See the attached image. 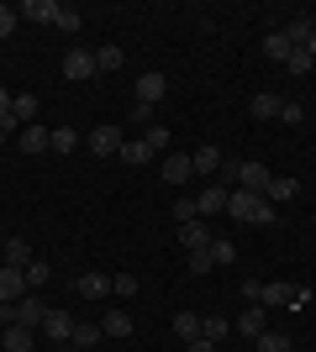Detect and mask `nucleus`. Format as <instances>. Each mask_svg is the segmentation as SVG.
<instances>
[{
    "instance_id": "f257e3e1",
    "label": "nucleus",
    "mask_w": 316,
    "mask_h": 352,
    "mask_svg": "<svg viewBox=\"0 0 316 352\" xmlns=\"http://www.w3.org/2000/svg\"><path fill=\"white\" fill-rule=\"evenodd\" d=\"M227 216L238 221V226H274V221H280V206H269L264 195L232 190V200H227Z\"/></svg>"
},
{
    "instance_id": "f03ea898",
    "label": "nucleus",
    "mask_w": 316,
    "mask_h": 352,
    "mask_svg": "<svg viewBox=\"0 0 316 352\" xmlns=\"http://www.w3.org/2000/svg\"><path fill=\"white\" fill-rule=\"evenodd\" d=\"M59 69H63L69 85H85V79H95V53H90V47H69Z\"/></svg>"
},
{
    "instance_id": "7ed1b4c3",
    "label": "nucleus",
    "mask_w": 316,
    "mask_h": 352,
    "mask_svg": "<svg viewBox=\"0 0 316 352\" xmlns=\"http://www.w3.org/2000/svg\"><path fill=\"white\" fill-rule=\"evenodd\" d=\"M232 331H238L242 342H258L264 331H269V310L264 305H242V316L232 321Z\"/></svg>"
},
{
    "instance_id": "20e7f679",
    "label": "nucleus",
    "mask_w": 316,
    "mask_h": 352,
    "mask_svg": "<svg viewBox=\"0 0 316 352\" xmlns=\"http://www.w3.org/2000/svg\"><path fill=\"white\" fill-rule=\"evenodd\" d=\"M164 95H169V79H164L158 69L137 74V100H132V105H148V111H153V100H164Z\"/></svg>"
},
{
    "instance_id": "39448f33",
    "label": "nucleus",
    "mask_w": 316,
    "mask_h": 352,
    "mask_svg": "<svg viewBox=\"0 0 316 352\" xmlns=\"http://www.w3.org/2000/svg\"><path fill=\"white\" fill-rule=\"evenodd\" d=\"M121 142H127V137H121L116 126H95V132L85 137V147H90L95 158H116V153H121Z\"/></svg>"
},
{
    "instance_id": "423d86ee",
    "label": "nucleus",
    "mask_w": 316,
    "mask_h": 352,
    "mask_svg": "<svg viewBox=\"0 0 316 352\" xmlns=\"http://www.w3.org/2000/svg\"><path fill=\"white\" fill-rule=\"evenodd\" d=\"M227 200H232V190H227V184H206V190H200V221L206 216H227Z\"/></svg>"
},
{
    "instance_id": "0eeeda50",
    "label": "nucleus",
    "mask_w": 316,
    "mask_h": 352,
    "mask_svg": "<svg viewBox=\"0 0 316 352\" xmlns=\"http://www.w3.org/2000/svg\"><path fill=\"white\" fill-rule=\"evenodd\" d=\"M27 274H21V268H0V300H6V305H16V300H27Z\"/></svg>"
},
{
    "instance_id": "6e6552de",
    "label": "nucleus",
    "mask_w": 316,
    "mask_h": 352,
    "mask_svg": "<svg viewBox=\"0 0 316 352\" xmlns=\"http://www.w3.org/2000/svg\"><path fill=\"white\" fill-rule=\"evenodd\" d=\"M269 168H264V163H242V168H238V190H248V195H264V190H269Z\"/></svg>"
},
{
    "instance_id": "1a4fd4ad",
    "label": "nucleus",
    "mask_w": 316,
    "mask_h": 352,
    "mask_svg": "<svg viewBox=\"0 0 316 352\" xmlns=\"http://www.w3.org/2000/svg\"><path fill=\"white\" fill-rule=\"evenodd\" d=\"M48 300H37V294H27V300H16V326H43L48 321Z\"/></svg>"
},
{
    "instance_id": "9d476101",
    "label": "nucleus",
    "mask_w": 316,
    "mask_h": 352,
    "mask_svg": "<svg viewBox=\"0 0 316 352\" xmlns=\"http://www.w3.org/2000/svg\"><path fill=\"white\" fill-rule=\"evenodd\" d=\"M48 142H53V132H48V126H37V121L16 132V147H21V153H32V158H37V153H48Z\"/></svg>"
},
{
    "instance_id": "9b49d317",
    "label": "nucleus",
    "mask_w": 316,
    "mask_h": 352,
    "mask_svg": "<svg viewBox=\"0 0 316 352\" xmlns=\"http://www.w3.org/2000/svg\"><path fill=\"white\" fill-rule=\"evenodd\" d=\"M190 168H196L200 179H211L216 168H222V147H216V142H200L196 153H190Z\"/></svg>"
},
{
    "instance_id": "f8f14e48",
    "label": "nucleus",
    "mask_w": 316,
    "mask_h": 352,
    "mask_svg": "<svg viewBox=\"0 0 316 352\" xmlns=\"http://www.w3.org/2000/svg\"><path fill=\"white\" fill-rule=\"evenodd\" d=\"M59 0H27V6H21V16H27V21H37V27H59Z\"/></svg>"
},
{
    "instance_id": "ddd939ff",
    "label": "nucleus",
    "mask_w": 316,
    "mask_h": 352,
    "mask_svg": "<svg viewBox=\"0 0 316 352\" xmlns=\"http://www.w3.org/2000/svg\"><path fill=\"white\" fill-rule=\"evenodd\" d=\"M285 37H290V47H316V21L311 16H290V27H285Z\"/></svg>"
},
{
    "instance_id": "4468645a",
    "label": "nucleus",
    "mask_w": 316,
    "mask_h": 352,
    "mask_svg": "<svg viewBox=\"0 0 316 352\" xmlns=\"http://www.w3.org/2000/svg\"><path fill=\"white\" fill-rule=\"evenodd\" d=\"M74 294L79 300H105V294H111V274H79Z\"/></svg>"
},
{
    "instance_id": "2eb2a0df",
    "label": "nucleus",
    "mask_w": 316,
    "mask_h": 352,
    "mask_svg": "<svg viewBox=\"0 0 316 352\" xmlns=\"http://www.w3.org/2000/svg\"><path fill=\"white\" fill-rule=\"evenodd\" d=\"M43 331H48L53 342H69V337H74V316H69V310H48Z\"/></svg>"
},
{
    "instance_id": "dca6fc26",
    "label": "nucleus",
    "mask_w": 316,
    "mask_h": 352,
    "mask_svg": "<svg viewBox=\"0 0 316 352\" xmlns=\"http://www.w3.org/2000/svg\"><path fill=\"white\" fill-rule=\"evenodd\" d=\"M121 163H127V168H143V163L153 158V142L148 137H137V142H121V153H116Z\"/></svg>"
},
{
    "instance_id": "f3484780",
    "label": "nucleus",
    "mask_w": 316,
    "mask_h": 352,
    "mask_svg": "<svg viewBox=\"0 0 316 352\" xmlns=\"http://www.w3.org/2000/svg\"><path fill=\"white\" fill-rule=\"evenodd\" d=\"M190 174H196V168H190V153H169L164 158V184H185Z\"/></svg>"
},
{
    "instance_id": "a211bd4d",
    "label": "nucleus",
    "mask_w": 316,
    "mask_h": 352,
    "mask_svg": "<svg viewBox=\"0 0 316 352\" xmlns=\"http://www.w3.org/2000/svg\"><path fill=\"white\" fill-rule=\"evenodd\" d=\"M248 111H253V121H280V95H274V89H264V95H253V100H248Z\"/></svg>"
},
{
    "instance_id": "6ab92c4d",
    "label": "nucleus",
    "mask_w": 316,
    "mask_h": 352,
    "mask_svg": "<svg viewBox=\"0 0 316 352\" xmlns=\"http://www.w3.org/2000/svg\"><path fill=\"white\" fill-rule=\"evenodd\" d=\"M101 331H105V337H132V316H127V310H105V316H101Z\"/></svg>"
},
{
    "instance_id": "aec40b11",
    "label": "nucleus",
    "mask_w": 316,
    "mask_h": 352,
    "mask_svg": "<svg viewBox=\"0 0 316 352\" xmlns=\"http://www.w3.org/2000/svg\"><path fill=\"white\" fill-rule=\"evenodd\" d=\"M180 242L185 248H211V226L206 221H180Z\"/></svg>"
},
{
    "instance_id": "412c9836",
    "label": "nucleus",
    "mask_w": 316,
    "mask_h": 352,
    "mask_svg": "<svg viewBox=\"0 0 316 352\" xmlns=\"http://www.w3.org/2000/svg\"><path fill=\"white\" fill-rule=\"evenodd\" d=\"M295 195H301V184H295V179H269L264 200H269V206H285V200H295Z\"/></svg>"
},
{
    "instance_id": "4be33fe9",
    "label": "nucleus",
    "mask_w": 316,
    "mask_h": 352,
    "mask_svg": "<svg viewBox=\"0 0 316 352\" xmlns=\"http://www.w3.org/2000/svg\"><path fill=\"white\" fill-rule=\"evenodd\" d=\"M0 258H6V268H27L32 263V248L21 242V236H11V242L0 248Z\"/></svg>"
},
{
    "instance_id": "5701e85b",
    "label": "nucleus",
    "mask_w": 316,
    "mask_h": 352,
    "mask_svg": "<svg viewBox=\"0 0 316 352\" xmlns=\"http://www.w3.org/2000/svg\"><path fill=\"white\" fill-rule=\"evenodd\" d=\"M0 347H6V352H32V326H6Z\"/></svg>"
},
{
    "instance_id": "b1692460",
    "label": "nucleus",
    "mask_w": 316,
    "mask_h": 352,
    "mask_svg": "<svg viewBox=\"0 0 316 352\" xmlns=\"http://www.w3.org/2000/svg\"><path fill=\"white\" fill-rule=\"evenodd\" d=\"M121 63H127V58H121V47H116V43H105V47H95V74H116Z\"/></svg>"
},
{
    "instance_id": "393cba45",
    "label": "nucleus",
    "mask_w": 316,
    "mask_h": 352,
    "mask_svg": "<svg viewBox=\"0 0 316 352\" xmlns=\"http://www.w3.org/2000/svg\"><path fill=\"white\" fill-rule=\"evenodd\" d=\"M264 58H269V63L290 58V37H285V32H269V37H264Z\"/></svg>"
},
{
    "instance_id": "a878e982",
    "label": "nucleus",
    "mask_w": 316,
    "mask_h": 352,
    "mask_svg": "<svg viewBox=\"0 0 316 352\" xmlns=\"http://www.w3.org/2000/svg\"><path fill=\"white\" fill-rule=\"evenodd\" d=\"M174 337H180V342L200 337V316H196V310H180V316H174Z\"/></svg>"
},
{
    "instance_id": "bb28decb",
    "label": "nucleus",
    "mask_w": 316,
    "mask_h": 352,
    "mask_svg": "<svg viewBox=\"0 0 316 352\" xmlns=\"http://www.w3.org/2000/svg\"><path fill=\"white\" fill-rule=\"evenodd\" d=\"M11 121L16 126H32V121H37V100H32V95H16L11 100Z\"/></svg>"
},
{
    "instance_id": "cd10ccee",
    "label": "nucleus",
    "mask_w": 316,
    "mask_h": 352,
    "mask_svg": "<svg viewBox=\"0 0 316 352\" xmlns=\"http://www.w3.org/2000/svg\"><path fill=\"white\" fill-rule=\"evenodd\" d=\"M101 337H105L101 321H74V337H69V342H74V347H95Z\"/></svg>"
},
{
    "instance_id": "c85d7f7f",
    "label": "nucleus",
    "mask_w": 316,
    "mask_h": 352,
    "mask_svg": "<svg viewBox=\"0 0 316 352\" xmlns=\"http://www.w3.org/2000/svg\"><path fill=\"white\" fill-rule=\"evenodd\" d=\"M211 263H216V268H232V263H238V248H232L227 236H211Z\"/></svg>"
},
{
    "instance_id": "c756f323",
    "label": "nucleus",
    "mask_w": 316,
    "mask_h": 352,
    "mask_svg": "<svg viewBox=\"0 0 316 352\" xmlns=\"http://www.w3.org/2000/svg\"><path fill=\"white\" fill-rule=\"evenodd\" d=\"M290 294H295L290 284H264V289H258V305H264V310H269V305H290Z\"/></svg>"
},
{
    "instance_id": "7c9ffc66",
    "label": "nucleus",
    "mask_w": 316,
    "mask_h": 352,
    "mask_svg": "<svg viewBox=\"0 0 316 352\" xmlns=\"http://www.w3.org/2000/svg\"><path fill=\"white\" fill-rule=\"evenodd\" d=\"M200 337H206V342L232 337V321H227V316H206V321H200Z\"/></svg>"
},
{
    "instance_id": "2f4dec72",
    "label": "nucleus",
    "mask_w": 316,
    "mask_h": 352,
    "mask_svg": "<svg viewBox=\"0 0 316 352\" xmlns=\"http://www.w3.org/2000/svg\"><path fill=\"white\" fill-rule=\"evenodd\" d=\"M311 63H316V47H290L285 69H290V74H311Z\"/></svg>"
},
{
    "instance_id": "473e14b6",
    "label": "nucleus",
    "mask_w": 316,
    "mask_h": 352,
    "mask_svg": "<svg viewBox=\"0 0 316 352\" xmlns=\"http://www.w3.org/2000/svg\"><path fill=\"white\" fill-rule=\"evenodd\" d=\"M79 142H85V137H74V126H59V132H53V142H48V153H74Z\"/></svg>"
},
{
    "instance_id": "72a5a7b5",
    "label": "nucleus",
    "mask_w": 316,
    "mask_h": 352,
    "mask_svg": "<svg viewBox=\"0 0 316 352\" xmlns=\"http://www.w3.org/2000/svg\"><path fill=\"white\" fill-rule=\"evenodd\" d=\"M21 274H27V289H43V284L53 279V268H48V263H37V258H32V263L21 268Z\"/></svg>"
},
{
    "instance_id": "f704fd0d",
    "label": "nucleus",
    "mask_w": 316,
    "mask_h": 352,
    "mask_svg": "<svg viewBox=\"0 0 316 352\" xmlns=\"http://www.w3.org/2000/svg\"><path fill=\"white\" fill-rule=\"evenodd\" d=\"M280 121H285V126H301V121H306V105L301 100H280Z\"/></svg>"
},
{
    "instance_id": "c9c22d12",
    "label": "nucleus",
    "mask_w": 316,
    "mask_h": 352,
    "mask_svg": "<svg viewBox=\"0 0 316 352\" xmlns=\"http://www.w3.org/2000/svg\"><path fill=\"white\" fill-rule=\"evenodd\" d=\"M258 352H290V337L285 331H264V337H258Z\"/></svg>"
},
{
    "instance_id": "e433bc0d",
    "label": "nucleus",
    "mask_w": 316,
    "mask_h": 352,
    "mask_svg": "<svg viewBox=\"0 0 316 352\" xmlns=\"http://www.w3.org/2000/svg\"><path fill=\"white\" fill-rule=\"evenodd\" d=\"M111 289H116L121 300H132L137 294V274H111Z\"/></svg>"
},
{
    "instance_id": "4c0bfd02",
    "label": "nucleus",
    "mask_w": 316,
    "mask_h": 352,
    "mask_svg": "<svg viewBox=\"0 0 316 352\" xmlns=\"http://www.w3.org/2000/svg\"><path fill=\"white\" fill-rule=\"evenodd\" d=\"M211 248H190V274H211Z\"/></svg>"
},
{
    "instance_id": "58836bf2",
    "label": "nucleus",
    "mask_w": 316,
    "mask_h": 352,
    "mask_svg": "<svg viewBox=\"0 0 316 352\" xmlns=\"http://www.w3.org/2000/svg\"><path fill=\"white\" fill-rule=\"evenodd\" d=\"M174 221H200V206L185 195V200H174Z\"/></svg>"
},
{
    "instance_id": "ea45409f",
    "label": "nucleus",
    "mask_w": 316,
    "mask_h": 352,
    "mask_svg": "<svg viewBox=\"0 0 316 352\" xmlns=\"http://www.w3.org/2000/svg\"><path fill=\"white\" fill-rule=\"evenodd\" d=\"M16 21H21V11H16V6H0V37H11Z\"/></svg>"
},
{
    "instance_id": "a19ab883",
    "label": "nucleus",
    "mask_w": 316,
    "mask_h": 352,
    "mask_svg": "<svg viewBox=\"0 0 316 352\" xmlns=\"http://www.w3.org/2000/svg\"><path fill=\"white\" fill-rule=\"evenodd\" d=\"M79 21H85V16H79L74 6H63V11H59V27H63V32H79Z\"/></svg>"
},
{
    "instance_id": "79ce46f5",
    "label": "nucleus",
    "mask_w": 316,
    "mask_h": 352,
    "mask_svg": "<svg viewBox=\"0 0 316 352\" xmlns=\"http://www.w3.org/2000/svg\"><path fill=\"white\" fill-rule=\"evenodd\" d=\"M143 137H148V142H153V153H158V147H169V126H158V121H153V126H148V132H143Z\"/></svg>"
},
{
    "instance_id": "37998d69",
    "label": "nucleus",
    "mask_w": 316,
    "mask_h": 352,
    "mask_svg": "<svg viewBox=\"0 0 316 352\" xmlns=\"http://www.w3.org/2000/svg\"><path fill=\"white\" fill-rule=\"evenodd\" d=\"M258 289H264L258 279H242V300H248V305H258Z\"/></svg>"
},
{
    "instance_id": "c03bdc74",
    "label": "nucleus",
    "mask_w": 316,
    "mask_h": 352,
    "mask_svg": "<svg viewBox=\"0 0 316 352\" xmlns=\"http://www.w3.org/2000/svg\"><path fill=\"white\" fill-rule=\"evenodd\" d=\"M185 352H216V342H206V337H196V342H185Z\"/></svg>"
},
{
    "instance_id": "a18cd8bd",
    "label": "nucleus",
    "mask_w": 316,
    "mask_h": 352,
    "mask_svg": "<svg viewBox=\"0 0 316 352\" xmlns=\"http://www.w3.org/2000/svg\"><path fill=\"white\" fill-rule=\"evenodd\" d=\"M0 326H16V305H6V300H0Z\"/></svg>"
},
{
    "instance_id": "49530a36",
    "label": "nucleus",
    "mask_w": 316,
    "mask_h": 352,
    "mask_svg": "<svg viewBox=\"0 0 316 352\" xmlns=\"http://www.w3.org/2000/svg\"><path fill=\"white\" fill-rule=\"evenodd\" d=\"M11 100H16V95H11V89H0V121H6V116H11Z\"/></svg>"
},
{
    "instance_id": "de8ad7c7",
    "label": "nucleus",
    "mask_w": 316,
    "mask_h": 352,
    "mask_svg": "<svg viewBox=\"0 0 316 352\" xmlns=\"http://www.w3.org/2000/svg\"><path fill=\"white\" fill-rule=\"evenodd\" d=\"M311 226H316V216H311Z\"/></svg>"
},
{
    "instance_id": "09e8293b",
    "label": "nucleus",
    "mask_w": 316,
    "mask_h": 352,
    "mask_svg": "<svg viewBox=\"0 0 316 352\" xmlns=\"http://www.w3.org/2000/svg\"><path fill=\"white\" fill-rule=\"evenodd\" d=\"M0 248H6V242H0Z\"/></svg>"
}]
</instances>
